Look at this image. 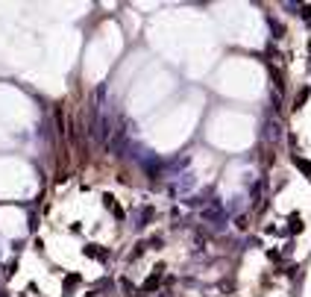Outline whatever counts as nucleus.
Masks as SVG:
<instances>
[{
  "instance_id": "423d86ee",
  "label": "nucleus",
  "mask_w": 311,
  "mask_h": 297,
  "mask_svg": "<svg viewBox=\"0 0 311 297\" xmlns=\"http://www.w3.org/2000/svg\"><path fill=\"white\" fill-rule=\"evenodd\" d=\"M270 27H273V38H282V33H285V27H282V24H279V21H273V18H270Z\"/></svg>"
},
{
  "instance_id": "f03ea898",
  "label": "nucleus",
  "mask_w": 311,
  "mask_h": 297,
  "mask_svg": "<svg viewBox=\"0 0 311 297\" xmlns=\"http://www.w3.org/2000/svg\"><path fill=\"white\" fill-rule=\"evenodd\" d=\"M86 256H91V259H106L109 253H106V250H100V245H88L86 247Z\"/></svg>"
},
{
  "instance_id": "f257e3e1",
  "label": "nucleus",
  "mask_w": 311,
  "mask_h": 297,
  "mask_svg": "<svg viewBox=\"0 0 311 297\" xmlns=\"http://www.w3.org/2000/svg\"><path fill=\"white\" fill-rule=\"evenodd\" d=\"M162 271H165V265H156V271L147 277V282H144V291H153V288H159V282H162Z\"/></svg>"
},
{
  "instance_id": "6e6552de",
  "label": "nucleus",
  "mask_w": 311,
  "mask_h": 297,
  "mask_svg": "<svg viewBox=\"0 0 311 297\" xmlns=\"http://www.w3.org/2000/svg\"><path fill=\"white\" fill-rule=\"evenodd\" d=\"M65 285H68V288H73V285H80V277H76V274H70L68 280H65Z\"/></svg>"
},
{
  "instance_id": "7ed1b4c3",
  "label": "nucleus",
  "mask_w": 311,
  "mask_h": 297,
  "mask_svg": "<svg viewBox=\"0 0 311 297\" xmlns=\"http://www.w3.org/2000/svg\"><path fill=\"white\" fill-rule=\"evenodd\" d=\"M294 165H296V168H299L305 176H311V162H305V159H299V156L294 153Z\"/></svg>"
},
{
  "instance_id": "20e7f679",
  "label": "nucleus",
  "mask_w": 311,
  "mask_h": 297,
  "mask_svg": "<svg viewBox=\"0 0 311 297\" xmlns=\"http://www.w3.org/2000/svg\"><path fill=\"white\" fill-rule=\"evenodd\" d=\"M288 229H291V232H299V229H302V218H299V215H291V218H288Z\"/></svg>"
},
{
  "instance_id": "0eeeda50",
  "label": "nucleus",
  "mask_w": 311,
  "mask_h": 297,
  "mask_svg": "<svg viewBox=\"0 0 311 297\" xmlns=\"http://www.w3.org/2000/svg\"><path fill=\"white\" fill-rule=\"evenodd\" d=\"M308 94H311L308 88H302V91H299V97H296V109H299V106H302L305 100H308Z\"/></svg>"
},
{
  "instance_id": "39448f33",
  "label": "nucleus",
  "mask_w": 311,
  "mask_h": 297,
  "mask_svg": "<svg viewBox=\"0 0 311 297\" xmlns=\"http://www.w3.org/2000/svg\"><path fill=\"white\" fill-rule=\"evenodd\" d=\"M270 77H273V83H276V88L282 91V88H285V77H282V71H279V68H270Z\"/></svg>"
}]
</instances>
